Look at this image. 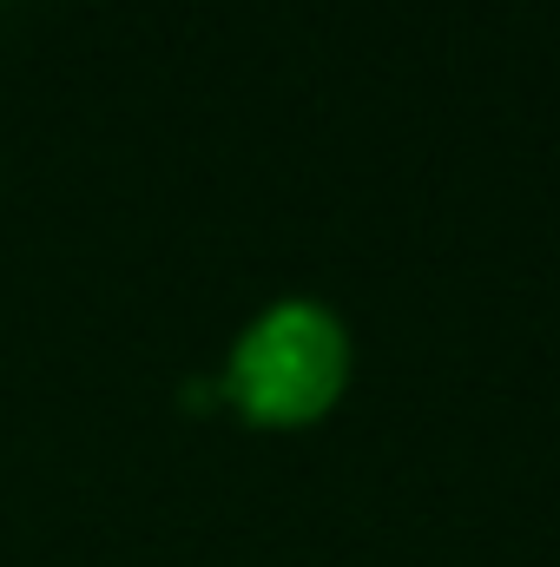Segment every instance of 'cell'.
<instances>
[{"instance_id": "cell-1", "label": "cell", "mask_w": 560, "mask_h": 567, "mask_svg": "<svg viewBox=\"0 0 560 567\" xmlns=\"http://www.w3.org/2000/svg\"><path fill=\"white\" fill-rule=\"evenodd\" d=\"M350 383V337L323 303H271L231 350L225 396L265 429L317 423Z\"/></svg>"}]
</instances>
